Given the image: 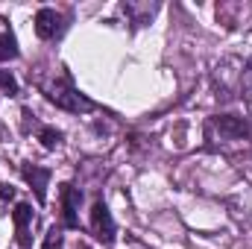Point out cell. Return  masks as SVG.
<instances>
[{
  "label": "cell",
  "instance_id": "30bf717a",
  "mask_svg": "<svg viewBox=\"0 0 252 249\" xmlns=\"http://www.w3.org/2000/svg\"><path fill=\"white\" fill-rule=\"evenodd\" d=\"M62 244H64L62 226H50V229H47V235H44V244H41V247H44V249H62Z\"/></svg>",
  "mask_w": 252,
  "mask_h": 249
},
{
  "label": "cell",
  "instance_id": "3957f363",
  "mask_svg": "<svg viewBox=\"0 0 252 249\" xmlns=\"http://www.w3.org/2000/svg\"><path fill=\"white\" fill-rule=\"evenodd\" d=\"M208 132H214L220 141H244L250 135V126L238 115H217V118H211Z\"/></svg>",
  "mask_w": 252,
  "mask_h": 249
},
{
  "label": "cell",
  "instance_id": "9c48e42d",
  "mask_svg": "<svg viewBox=\"0 0 252 249\" xmlns=\"http://www.w3.org/2000/svg\"><path fill=\"white\" fill-rule=\"evenodd\" d=\"M15 56H18L15 35H12V32H0V62H6V59H15Z\"/></svg>",
  "mask_w": 252,
  "mask_h": 249
},
{
  "label": "cell",
  "instance_id": "ba28073f",
  "mask_svg": "<svg viewBox=\"0 0 252 249\" xmlns=\"http://www.w3.org/2000/svg\"><path fill=\"white\" fill-rule=\"evenodd\" d=\"M38 141H41L47 150H56V147L62 144V132H59L56 126H41V129H38Z\"/></svg>",
  "mask_w": 252,
  "mask_h": 249
},
{
  "label": "cell",
  "instance_id": "277c9868",
  "mask_svg": "<svg viewBox=\"0 0 252 249\" xmlns=\"http://www.w3.org/2000/svg\"><path fill=\"white\" fill-rule=\"evenodd\" d=\"M12 220H15L18 244L24 249H30L32 247V205L30 202H18L15 211H12Z\"/></svg>",
  "mask_w": 252,
  "mask_h": 249
},
{
  "label": "cell",
  "instance_id": "52a82bcc",
  "mask_svg": "<svg viewBox=\"0 0 252 249\" xmlns=\"http://www.w3.org/2000/svg\"><path fill=\"white\" fill-rule=\"evenodd\" d=\"M24 179L32 185L35 199L44 205V202H47V182H50V170H47V167H38V164H24Z\"/></svg>",
  "mask_w": 252,
  "mask_h": 249
},
{
  "label": "cell",
  "instance_id": "8fae6325",
  "mask_svg": "<svg viewBox=\"0 0 252 249\" xmlns=\"http://www.w3.org/2000/svg\"><path fill=\"white\" fill-rule=\"evenodd\" d=\"M0 88H3L6 94H12V97H15V94H18V79H15L9 70H0Z\"/></svg>",
  "mask_w": 252,
  "mask_h": 249
},
{
  "label": "cell",
  "instance_id": "8992f818",
  "mask_svg": "<svg viewBox=\"0 0 252 249\" xmlns=\"http://www.w3.org/2000/svg\"><path fill=\"white\" fill-rule=\"evenodd\" d=\"M79 202H82V193L79 187H73L70 182L62 185V217H64V226L67 229H76L79 226Z\"/></svg>",
  "mask_w": 252,
  "mask_h": 249
},
{
  "label": "cell",
  "instance_id": "6da1fadb",
  "mask_svg": "<svg viewBox=\"0 0 252 249\" xmlns=\"http://www.w3.org/2000/svg\"><path fill=\"white\" fill-rule=\"evenodd\" d=\"M38 91H41L44 100L53 103L56 109L73 112V115H88V112H94V103H91L85 94H79L67 76H47V79H41V82H38Z\"/></svg>",
  "mask_w": 252,
  "mask_h": 249
},
{
  "label": "cell",
  "instance_id": "7c38bea8",
  "mask_svg": "<svg viewBox=\"0 0 252 249\" xmlns=\"http://www.w3.org/2000/svg\"><path fill=\"white\" fill-rule=\"evenodd\" d=\"M0 202H3V196H0ZM0 214H3V211H0Z\"/></svg>",
  "mask_w": 252,
  "mask_h": 249
},
{
  "label": "cell",
  "instance_id": "5b68a950",
  "mask_svg": "<svg viewBox=\"0 0 252 249\" xmlns=\"http://www.w3.org/2000/svg\"><path fill=\"white\" fill-rule=\"evenodd\" d=\"M62 32V15L56 12V9H38L35 12V35L38 38H44V41H50V38H56Z\"/></svg>",
  "mask_w": 252,
  "mask_h": 249
},
{
  "label": "cell",
  "instance_id": "7a4b0ae2",
  "mask_svg": "<svg viewBox=\"0 0 252 249\" xmlns=\"http://www.w3.org/2000/svg\"><path fill=\"white\" fill-rule=\"evenodd\" d=\"M91 232H94V238L100 241V244H115V235H118V226H115V217H112V211H109V205L103 202V199H97L94 205H91Z\"/></svg>",
  "mask_w": 252,
  "mask_h": 249
}]
</instances>
